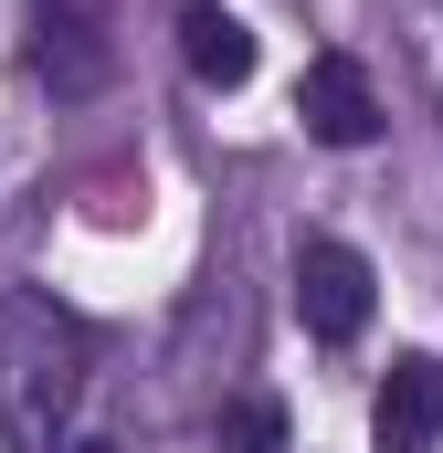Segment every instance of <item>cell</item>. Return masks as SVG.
Instances as JSON below:
<instances>
[{
  "mask_svg": "<svg viewBox=\"0 0 443 453\" xmlns=\"http://www.w3.org/2000/svg\"><path fill=\"white\" fill-rule=\"evenodd\" d=\"M74 401H85V327L43 296H0V443L64 453Z\"/></svg>",
  "mask_w": 443,
  "mask_h": 453,
  "instance_id": "cell-1",
  "label": "cell"
},
{
  "mask_svg": "<svg viewBox=\"0 0 443 453\" xmlns=\"http://www.w3.org/2000/svg\"><path fill=\"white\" fill-rule=\"evenodd\" d=\"M296 317H307V338H328V348L369 327V253L359 242H338V232L296 242Z\"/></svg>",
  "mask_w": 443,
  "mask_h": 453,
  "instance_id": "cell-2",
  "label": "cell"
},
{
  "mask_svg": "<svg viewBox=\"0 0 443 453\" xmlns=\"http://www.w3.org/2000/svg\"><path fill=\"white\" fill-rule=\"evenodd\" d=\"M433 443H443V358L401 348L380 401H369V453H433Z\"/></svg>",
  "mask_w": 443,
  "mask_h": 453,
  "instance_id": "cell-3",
  "label": "cell"
},
{
  "mask_svg": "<svg viewBox=\"0 0 443 453\" xmlns=\"http://www.w3.org/2000/svg\"><path fill=\"white\" fill-rule=\"evenodd\" d=\"M307 137H328V148H369L380 137V96H369V74L348 53L307 64Z\"/></svg>",
  "mask_w": 443,
  "mask_h": 453,
  "instance_id": "cell-4",
  "label": "cell"
},
{
  "mask_svg": "<svg viewBox=\"0 0 443 453\" xmlns=\"http://www.w3.org/2000/svg\"><path fill=\"white\" fill-rule=\"evenodd\" d=\"M180 53H190V74H201V85H243V74H253V32H243L232 11H212V0L180 21Z\"/></svg>",
  "mask_w": 443,
  "mask_h": 453,
  "instance_id": "cell-5",
  "label": "cell"
},
{
  "mask_svg": "<svg viewBox=\"0 0 443 453\" xmlns=\"http://www.w3.org/2000/svg\"><path fill=\"white\" fill-rule=\"evenodd\" d=\"M43 74H53L64 96H85V85L106 74V53H96V32H85L74 11H43Z\"/></svg>",
  "mask_w": 443,
  "mask_h": 453,
  "instance_id": "cell-6",
  "label": "cell"
},
{
  "mask_svg": "<svg viewBox=\"0 0 443 453\" xmlns=\"http://www.w3.org/2000/svg\"><path fill=\"white\" fill-rule=\"evenodd\" d=\"M64 453H116V443H106V433H85V443H64Z\"/></svg>",
  "mask_w": 443,
  "mask_h": 453,
  "instance_id": "cell-7",
  "label": "cell"
}]
</instances>
